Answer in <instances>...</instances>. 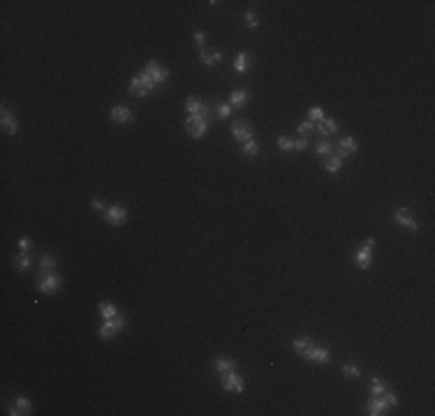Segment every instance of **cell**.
Listing matches in <instances>:
<instances>
[{"label":"cell","instance_id":"6da1fadb","mask_svg":"<svg viewBox=\"0 0 435 416\" xmlns=\"http://www.w3.org/2000/svg\"><path fill=\"white\" fill-rule=\"evenodd\" d=\"M213 118H215V109H213V106H208V104H204L199 113H194V116H188V118H186L188 134H190L193 139H201V137H206L208 125H211V120H213Z\"/></svg>","mask_w":435,"mask_h":416},{"label":"cell","instance_id":"7a4b0ae2","mask_svg":"<svg viewBox=\"0 0 435 416\" xmlns=\"http://www.w3.org/2000/svg\"><path fill=\"white\" fill-rule=\"evenodd\" d=\"M142 74L148 79L153 88H160V86H164V84H167V79H169V70H167L164 65H160L157 60H148V63L144 65Z\"/></svg>","mask_w":435,"mask_h":416},{"label":"cell","instance_id":"3957f363","mask_svg":"<svg viewBox=\"0 0 435 416\" xmlns=\"http://www.w3.org/2000/svg\"><path fill=\"white\" fill-rule=\"evenodd\" d=\"M128 324V319L121 317V315H116L111 319H102V326H100V338L102 340H111L118 331H123Z\"/></svg>","mask_w":435,"mask_h":416},{"label":"cell","instance_id":"277c9868","mask_svg":"<svg viewBox=\"0 0 435 416\" xmlns=\"http://www.w3.org/2000/svg\"><path fill=\"white\" fill-rule=\"evenodd\" d=\"M63 287V277L53 271V273H44L37 277V289L42 294H56L58 289Z\"/></svg>","mask_w":435,"mask_h":416},{"label":"cell","instance_id":"5b68a950","mask_svg":"<svg viewBox=\"0 0 435 416\" xmlns=\"http://www.w3.org/2000/svg\"><path fill=\"white\" fill-rule=\"evenodd\" d=\"M220 386L225 388V391H232V393H243L245 381H243V377L236 372V370H232V372L220 374Z\"/></svg>","mask_w":435,"mask_h":416},{"label":"cell","instance_id":"8992f818","mask_svg":"<svg viewBox=\"0 0 435 416\" xmlns=\"http://www.w3.org/2000/svg\"><path fill=\"white\" fill-rule=\"evenodd\" d=\"M301 356H303L306 361H310V363H320V366H327L329 361H331V352H329L327 347H322V345L308 347Z\"/></svg>","mask_w":435,"mask_h":416},{"label":"cell","instance_id":"52a82bcc","mask_svg":"<svg viewBox=\"0 0 435 416\" xmlns=\"http://www.w3.org/2000/svg\"><path fill=\"white\" fill-rule=\"evenodd\" d=\"M232 137H234V141H239V143H245V141H250V139H255V137H252V125H250V120H245V118L236 120L234 125H232Z\"/></svg>","mask_w":435,"mask_h":416},{"label":"cell","instance_id":"ba28073f","mask_svg":"<svg viewBox=\"0 0 435 416\" xmlns=\"http://www.w3.org/2000/svg\"><path fill=\"white\" fill-rule=\"evenodd\" d=\"M373 247H375V238H366L361 250L357 252V268L359 271H368L373 261Z\"/></svg>","mask_w":435,"mask_h":416},{"label":"cell","instance_id":"9c48e42d","mask_svg":"<svg viewBox=\"0 0 435 416\" xmlns=\"http://www.w3.org/2000/svg\"><path fill=\"white\" fill-rule=\"evenodd\" d=\"M393 218H396V222H398L400 227H405L407 231H419V222L412 218V213H410V208H393Z\"/></svg>","mask_w":435,"mask_h":416},{"label":"cell","instance_id":"30bf717a","mask_svg":"<svg viewBox=\"0 0 435 416\" xmlns=\"http://www.w3.org/2000/svg\"><path fill=\"white\" fill-rule=\"evenodd\" d=\"M387 409H391V407H389L385 393L382 395H371V400L366 402V414L368 416H382V414H387Z\"/></svg>","mask_w":435,"mask_h":416},{"label":"cell","instance_id":"8fae6325","mask_svg":"<svg viewBox=\"0 0 435 416\" xmlns=\"http://www.w3.org/2000/svg\"><path fill=\"white\" fill-rule=\"evenodd\" d=\"M104 220H107L111 227H121L125 220H128V208H123V206H109L107 213H104Z\"/></svg>","mask_w":435,"mask_h":416},{"label":"cell","instance_id":"7c38bea8","mask_svg":"<svg viewBox=\"0 0 435 416\" xmlns=\"http://www.w3.org/2000/svg\"><path fill=\"white\" fill-rule=\"evenodd\" d=\"M0 123H2V130H5L9 137H14V134L19 132V123H16L14 113L7 109V104H2V109H0Z\"/></svg>","mask_w":435,"mask_h":416},{"label":"cell","instance_id":"4fadbf2b","mask_svg":"<svg viewBox=\"0 0 435 416\" xmlns=\"http://www.w3.org/2000/svg\"><path fill=\"white\" fill-rule=\"evenodd\" d=\"M109 118L114 120V123H118V125H130V123L135 120V116H132V111H130L128 106L118 104V106H114V109L109 111Z\"/></svg>","mask_w":435,"mask_h":416},{"label":"cell","instance_id":"5bb4252c","mask_svg":"<svg viewBox=\"0 0 435 416\" xmlns=\"http://www.w3.org/2000/svg\"><path fill=\"white\" fill-rule=\"evenodd\" d=\"M30 412H33V402H30L28 398L19 395V398L14 400V405L9 407L7 414H9V416H26V414H30Z\"/></svg>","mask_w":435,"mask_h":416},{"label":"cell","instance_id":"9a60e30c","mask_svg":"<svg viewBox=\"0 0 435 416\" xmlns=\"http://www.w3.org/2000/svg\"><path fill=\"white\" fill-rule=\"evenodd\" d=\"M213 368L218 374H225V372H232L239 368V361L236 359H229V356H215L213 359Z\"/></svg>","mask_w":435,"mask_h":416},{"label":"cell","instance_id":"2e32d148","mask_svg":"<svg viewBox=\"0 0 435 416\" xmlns=\"http://www.w3.org/2000/svg\"><path fill=\"white\" fill-rule=\"evenodd\" d=\"M315 130H317V134H320L322 139H329V134L338 132V123H336L334 118H327V116H324L320 123H315Z\"/></svg>","mask_w":435,"mask_h":416},{"label":"cell","instance_id":"e0dca14e","mask_svg":"<svg viewBox=\"0 0 435 416\" xmlns=\"http://www.w3.org/2000/svg\"><path fill=\"white\" fill-rule=\"evenodd\" d=\"M199 60H201V65H206V67H215V65L222 63V51H218V49H213V51L204 49V51H199Z\"/></svg>","mask_w":435,"mask_h":416},{"label":"cell","instance_id":"ac0fdd59","mask_svg":"<svg viewBox=\"0 0 435 416\" xmlns=\"http://www.w3.org/2000/svg\"><path fill=\"white\" fill-rule=\"evenodd\" d=\"M130 92L132 95H137V97H146L148 95V86L144 84V79H142V74H135V77L130 79Z\"/></svg>","mask_w":435,"mask_h":416},{"label":"cell","instance_id":"d6986e66","mask_svg":"<svg viewBox=\"0 0 435 416\" xmlns=\"http://www.w3.org/2000/svg\"><path fill=\"white\" fill-rule=\"evenodd\" d=\"M250 53L248 51H239L236 53V58H234V70L239 72V74H245L248 72V65H250Z\"/></svg>","mask_w":435,"mask_h":416},{"label":"cell","instance_id":"ffe728a7","mask_svg":"<svg viewBox=\"0 0 435 416\" xmlns=\"http://www.w3.org/2000/svg\"><path fill=\"white\" fill-rule=\"evenodd\" d=\"M30 264H33V259H30V254L28 252H19L12 259V266H14V271H19V273H23V271H28Z\"/></svg>","mask_w":435,"mask_h":416},{"label":"cell","instance_id":"44dd1931","mask_svg":"<svg viewBox=\"0 0 435 416\" xmlns=\"http://www.w3.org/2000/svg\"><path fill=\"white\" fill-rule=\"evenodd\" d=\"M229 104L236 106V109L245 106V104H248V91H243V88H239V91H232V92H229Z\"/></svg>","mask_w":435,"mask_h":416},{"label":"cell","instance_id":"7402d4cb","mask_svg":"<svg viewBox=\"0 0 435 416\" xmlns=\"http://www.w3.org/2000/svg\"><path fill=\"white\" fill-rule=\"evenodd\" d=\"M338 148L345 150L347 155H354V153L359 150V143H357V139H354L352 134H347V137H342L340 141H338Z\"/></svg>","mask_w":435,"mask_h":416},{"label":"cell","instance_id":"603a6c76","mask_svg":"<svg viewBox=\"0 0 435 416\" xmlns=\"http://www.w3.org/2000/svg\"><path fill=\"white\" fill-rule=\"evenodd\" d=\"M324 169H327L329 174H331V176H336V174H338V171L342 169V157L336 155V150H334V155L324 160Z\"/></svg>","mask_w":435,"mask_h":416},{"label":"cell","instance_id":"cb8c5ba5","mask_svg":"<svg viewBox=\"0 0 435 416\" xmlns=\"http://www.w3.org/2000/svg\"><path fill=\"white\" fill-rule=\"evenodd\" d=\"M53 271H56V257L53 254H42V259H40V275L53 273Z\"/></svg>","mask_w":435,"mask_h":416},{"label":"cell","instance_id":"d4e9b609","mask_svg":"<svg viewBox=\"0 0 435 416\" xmlns=\"http://www.w3.org/2000/svg\"><path fill=\"white\" fill-rule=\"evenodd\" d=\"M315 150H317V157H320V160H327V157L334 155L336 148H334V143L329 141V139H322V141L317 143V148H315Z\"/></svg>","mask_w":435,"mask_h":416},{"label":"cell","instance_id":"484cf974","mask_svg":"<svg viewBox=\"0 0 435 416\" xmlns=\"http://www.w3.org/2000/svg\"><path fill=\"white\" fill-rule=\"evenodd\" d=\"M201 106H204V102H201L199 97H194V95H190V97L186 99V113H188V116H194V113H199Z\"/></svg>","mask_w":435,"mask_h":416},{"label":"cell","instance_id":"4316f807","mask_svg":"<svg viewBox=\"0 0 435 416\" xmlns=\"http://www.w3.org/2000/svg\"><path fill=\"white\" fill-rule=\"evenodd\" d=\"M342 374H345L347 379H359V377H361V368H359L357 363H345V366H342Z\"/></svg>","mask_w":435,"mask_h":416},{"label":"cell","instance_id":"83f0119b","mask_svg":"<svg viewBox=\"0 0 435 416\" xmlns=\"http://www.w3.org/2000/svg\"><path fill=\"white\" fill-rule=\"evenodd\" d=\"M118 312H116V305H111V303H107V301H102L100 303V317L102 319H111V317H116Z\"/></svg>","mask_w":435,"mask_h":416},{"label":"cell","instance_id":"f1b7e54d","mask_svg":"<svg viewBox=\"0 0 435 416\" xmlns=\"http://www.w3.org/2000/svg\"><path fill=\"white\" fill-rule=\"evenodd\" d=\"M313 345H315L313 338H306V335H301V338L294 340V349H296L299 354H303V352L308 349V347H313Z\"/></svg>","mask_w":435,"mask_h":416},{"label":"cell","instance_id":"f546056e","mask_svg":"<svg viewBox=\"0 0 435 416\" xmlns=\"http://www.w3.org/2000/svg\"><path fill=\"white\" fill-rule=\"evenodd\" d=\"M241 150H243V153H245L248 157H255L257 153H259V143H257L255 139H250V141L241 143Z\"/></svg>","mask_w":435,"mask_h":416},{"label":"cell","instance_id":"4dcf8cb0","mask_svg":"<svg viewBox=\"0 0 435 416\" xmlns=\"http://www.w3.org/2000/svg\"><path fill=\"white\" fill-rule=\"evenodd\" d=\"M387 391V384L380 377H373L371 379V395H382Z\"/></svg>","mask_w":435,"mask_h":416},{"label":"cell","instance_id":"1f68e13d","mask_svg":"<svg viewBox=\"0 0 435 416\" xmlns=\"http://www.w3.org/2000/svg\"><path fill=\"white\" fill-rule=\"evenodd\" d=\"M245 23H248L250 30H257V28H259V16L255 14V9H248V12H245Z\"/></svg>","mask_w":435,"mask_h":416},{"label":"cell","instance_id":"d6a6232c","mask_svg":"<svg viewBox=\"0 0 435 416\" xmlns=\"http://www.w3.org/2000/svg\"><path fill=\"white\" fill-rule=\"evenodd\" d=\"M232 109H234L232 104H218L215 106V116H218L220 120H227L229 116H232Z\"/></svg>","mask_w":435,"mask_h":416},{"label":"cell","instance_id":"836d02e7","mask_svg":"<svg viewBox=\"0 0 435 416\" xmlns=\"http://www.w3.org/2000/svg\"><path fill=\"white\" fill-rule=\"evenodd\" d=\"M322 118H324V111H322L320 106H310V109H308V120H310V123H320Z\"/></svg>","mask_w":435,"mask_h":416},{"label":"cell","instance_id":"e575fe53","mask_svg":"<svg viewBox=\"0 0 435 416\" xmlns=\"http://www.w3.org/2000/svg\"><path fill=\"white\" fill-rule=\"evenodd\" d=\"M193 40H194V46H197V51H204V49H206V35H204L201 30H197V33H194Z\"/></svg>","mask_w":435,"mask_h":416},{"label":"cell","instance_id":"d590c367","mask_svg":"<svg viewBox=\"0 0 435 416\" xmlns=\"http://www.w3.org/2000/svg\"><path fill=\"white\" fill-rule=\"evenodd\" d=\"M313 132H315V123H310V120H306V123H301V125H299V134H301V137H306V139H308Z\"/></svg>","mask_w":435,"mask_h":416},{"label":"cell","instance_id":"8d00e7d4","mask_svg":"<svg viewBox=\"0 0 435 416\" xmlns=\"http://www.w3.org/2000/svg\"><path fill=\"white\" fill-rule=\"evenodd\" d=\"M91 206H93V211L102 213V215H104V213H107V208H109V206L104 204L102 199H97V197H93V199H91Z\"/></svg>","mask_w":435,"mask_h":416},{"label":"cell","instance_id":"74e56055","mask_svg":"<svg viewBox=\"0 0 435 416\" xmlns=\"http://www.w3.org/2000/svg\"><path fill=\"white\" fill-rule=\"evenodd\" d=\"M278 148L280 150H294V141L290 137H278Z\"/></svg>","mask_w":435,"mask_h":416},{"label":"cell","instance_id":"f35d334b","mask_svg":"<svg viewBox=\"0 0 435 416\" xmlns=\"http://www.w3.org/2000/svg\"><path fill=\"white\" fill-rule=\"evenodd\" d=\"M19 252H30V238L28 236H21V238H19Z\"/></svg>","mask_w":435,"mask_h":416},{"label":"cell","instance_id":"ab89813d","mask_svg":"<svg viewBox=\"0 0 435 416\" xmlns=\"http://www.w3.org/2000/svg\"><path fill=\"white\" fill-rule=\"evenodd\" d=\"M308 148V139L306 137H301V139H296L294 141V150H306Z\"/></svg>","mask_w":435,"mask_h":416}]
</instances>
